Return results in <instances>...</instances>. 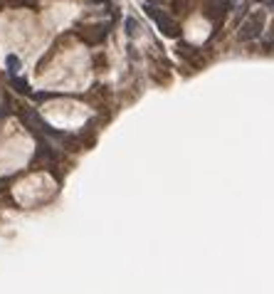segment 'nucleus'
I'll return each mask as SVG.
<instances>
[{"label": "nucleus", "mask_w": 274, "mask_h": 294, "mask_svg": "<svg viewBox=\"0 0 274 294\" xmlns=\"http://www.w3.org/2000/svg\"><path fill=\"white\" fill-rule=\"evenodd\" d=\"M89 3H104V0H89Z\"/></svg>", "instance_id": "11"}, {"label": "nucleus", "mask_w": 274, "mask_h": 294, "mask_svg": "<svg viewBox=\"0 0 274 294\" xmlns=\"http://www.w3.org/2000/svg\"><path fill=\"white\" fill-rule=\"evenodd\" d=\"M255 3H259V5L267 8V10H274V0H255Z\"/></svg>", "instance_id": "10"}, {"label": "nucleus", "mask_w": 274, "mask_h": 294, "mask_svg": "<svg viewBox=\"0 0 274 294\" xmlns=\"http://www.w3.org/2000/svg\"><path fill=\"white\" fill-rule=\"evenodd\" d=\"M107 27L104 25H96V27H84V32H82V40L87 42V45H96V42H101L104 37H107Z\"/></svg>", "instance_id": "3"}, {"label": "nucleus", "mask_w": 274, "mask_h": 294, "mask_svg": "<svg viewBox=\"0 0 274 294\" xmlns=\"http://www.w3.org/2000/svg\"><path fill=\"white\" fill-rule=\"evenodd\" d=\"M139 30H141V25H139V20L131 18V15H126L124 18V32H126V37H139Z\"/></svg>", "instance_id": "6"}, {"label": "nucleus", "mask_w": 274, "mask_h": 294, "mask_svg": "<svg viewBox=\"0 0 274 294\" xmlns=\"http://www.w3.org/2000/svg\"><path fill=\"white\" fill-rule=\"evenodd\" d=\"M20 70H22V59H20L15 52L5 55V72H8V77H10V74H20Z\"/></svg>", "instance_id": "4"}, {"label": "nucleus", "mask_w": 274, "mask_h": 294, "mask_svg": "<svg viewBox=\"0 0 274 294\" xmlns=\"http://www.w3.org/2000/svg\"><path fill=\"white\" fill-rule=\"evenodd\" d=\"M144 10L148 13V18L156 20L158 30H161L165 37H178V35H181V25L170 18V15H165L158 5H153V3H144Z\"/></svg>", "instance_id": "2"}, {"label": "nucleus", "mask_w": 274, "mask_h": 294, "mask_svg": "<svg viewBox=\"0 0 274 294\" xmlns=\"http://www.w3.org/2000/svg\"><path fill=\"white\" fill-rule=\"evenodd\" d=\"M247 8H250V0L237 3V18H245V15H247Z\"/></svg>", "instance_id": "9"}, {"label": "nucleus", "mask_w": 274, "mask_h": 294, "mask_svg": "<svg viewBox=\"0 0 274 294\" xmlns=\"http://www.w3.org/2000/svg\"><path fill=\"white\" fill-rule=\"evenodd\" d=\"M264 25H267V13H262V10H257V13H252V15H245V20L239 22L237 37L242 40V42H255V40L262 37Z\"/></svg>", "instance_id": "1"}, {"label": "nucleus", "mask_w": 274, "mask_h": 294, "mask_svg": "<svg viewBox=\"0 0 274 294\" xmlns=\"http://www.w3.org/2000/svg\"><path fill=\"white\" fill-rule=\"evenodd\" d=\"M10 87H13L18 94H32L30 84H27V79H22L20 74H10Z\"/></svg>", "instance_id": "5"}, {"label": "nucleus", "mask_w": 274, "mask_h": 294, "mask_svg": "<svg viewBox=\"0 0 274 294\" xmlns=\"http://www.w3.org/2000/svg\"><path fill=\"white\" fill-rule=\"evenodd\" d=\"M178 55H181V57H188V59H198L202 52L198 50V47L188 45V42H181V45H178Z\"/></svg>", "instance_id": "7"}, {"label": "nucleus", "mask_w": 274, "mask_h": 294, "mask_svg": "<svg viewBox=\"0 0 274 294\" xmlns=\"http://www.w3.org/2000/svg\"><path fill=\"white\" fill-rule=\"evenodd\" d=\"M30 96H32V99H37V102H47V99H62V96H64V92H32Z\"/></svg>", "instance_id": "8"}]
</instances>
